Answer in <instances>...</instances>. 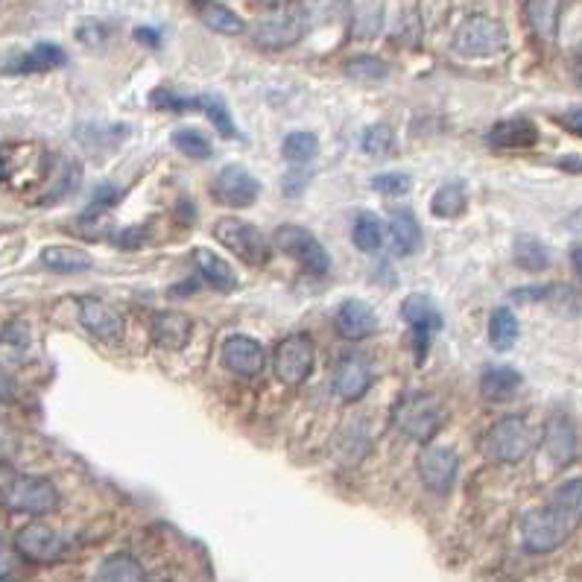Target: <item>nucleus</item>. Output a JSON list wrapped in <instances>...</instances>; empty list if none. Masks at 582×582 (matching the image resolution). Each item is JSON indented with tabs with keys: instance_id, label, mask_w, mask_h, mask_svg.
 Segmentation results:
<instances>
[{
	"instance_id": "43",
	"label": "nucleus",
	"mask_w": 582,
	"mask_h": 582,
	"mask_svg": "<svg viewBox=\"0 0 582 582\" xmlns=\"http://www.w3.org/2000/svg\"><path fill=\"white\" fill-rule=\"evenodd\" d=\"M559 167H562V170H568V173H582V158L565 156L562 161H559Z\"/></svg>"
},
{
	"instance_id": "39",
	"label": "nucleus",
	"mask_w": 582,
	"mask_h": 582,
	"mask_svg": "<svg viewBox=\"0 0 582 582\" xmlns=\"http://www.w3.org/2000/svg\"><path fill=\"white\" fill-rule=\"evenodd\" d=\"M147 229L144 226H126V229H120V232L109 234V240L115 243L117 249H123V252H135V249H141L144 243H147Z\"/></svg>"
},
{
	"instance_id": "44",
	"label": "nucleus",
	"mask_w": 582,
	"mask_h": 582,
	"mask_svg": "<svg viewBox=\"0 0 582 582\" xmlns=\"http://www.w3.org/2000/svg\"><path fill=\"white\" fill-rule=\"evenodd\" d=\"M12 389H15L12 378L0 372V401H9V398H12Z\"/></svg>"
},
{
	"instance_id": "29",
	"label": "nucleus",
	"mask_w": 582,
	"mask_h": 582,
	"mask_svg": "<svg viewBox=\"0 0 582 582\" xmlns=\"http://www.w3.org/2000/svg\"><path fill=\"white\" fill-rule=\"evenodd\" d=\"M199 18H202V24L208 30L223 33V36H240L246 30L243 18L234 15L232 9L223 6V3H205V6H199Z\"/></svg>"
},
{
	"instance_id": "32",
	"label": "nucleus",
	"mask_w": 582,
	"mask_h": 582,
	"mask_svg": "<svg viewBox=\"0 0 582 582\" xmlns=\"http://www.w3.org/2000/svg\"><path fill=\"white\" fill-rule=\"evenodd\" d=\"M281 156L290 164H308L319 156V138L308 129H296L281 141Z\"/></svg>"
},
{
	"instance_id": "15",
	"label": "nucleus",
	"mask_w": 582,
	"mask_h": 582,
	"mask_svg": "<svg viewBox=\"0 0 582 582\" xmlns=\"http://www.w3.org/2000/svg\"><path fill=\"white\" fill-rule=\"evenodd\" d=\"M457 468L460 460L451 448H427L425 454L419 457V474H422V483H425L430 492L436 495H445L454 480H457Z\"/></svg>"
},
{
	"instance_id": "35",
	"label": "nucleus",
	"mask_w": 582,
	"mask_h": 582,
	"mask_svg": "<svg viewBox=\"0 0 582 582\" xmlns=\"http://www.w3.org/2000/svg\"><path fill=\"white\" fill-rule=\"evenodd\" d=\"M173 147L182 153V156L196 158V161H205V158L211 156V144H208V138L199 132V129H176L173 132Z\"/></svg>"
},
{
	"instance_id": "18",
	"label": "nucleus",
	"mask_w": 582,
	"mask_h": 582,
	"mask_svg": "<svg viewBox=\"0 0 582 582\" xmlns=\"http://www.w3.org/2000/svg\"><path fill=\"white\" fill-rule=\"evenodd\" d=\"M489 144L501 153H515V150H530L539 144V129L527 117H509L489 129Z\"/></svg>"
},
{
	"instance_id": "2",
	"label": "nucleus",
	"mask_w": 582,
	"mask_h": 582,
	"mask_svg": "<svg viewBox=\"0 0 582 582\" xmlns=\"http://www.w3.org/2000/svg\"><path fill=\"white\" fill-rule=\"evenodd\" d=\"M0 506L18 515H50L59 509V489L36 474H0Z\"/></svg>"
},
{
	"instance_id": "7",
	"label": "nucleus",
	"mask_w": 582,
	"mask_h": 582,
	"mask_svg": "<svg viewBox=\"0 0 582 582\" xmlns=\"http://www.w3.org/2000/svg\"><path fill=\"white\" fill-rule=\"evenodd\" d=\"M272 246L278 252H284L287 258H293L302 270L311 272V275H325V272L331 270V258L322 249V243L308 229H302L296 223L278 226L275 234H272Z\"/></svg>"
},
{
	"instance_id": "20",
	"label": "nucleus",
	"mask_w": 582,
	"mask_h": 582,
	"mask_svg": "<svg viewBox=\"0 0 582 582\" xmlns=\"http://www.w3.org/2000/svg\"><path fill=\"white\" fill-rule=\"evenodd\" d=\"M544 448L556 466H568L577 457V430L574 422L562 413L550 416L544 425Z\"/></svg>"
},
{
	"instance_id": "6",
	"label": "nucleus",
	"mask_w": 582,
	"mask_h": 582,
	"mask_svg": "<svg viewBox=\"0 0 582 582\" xmlns=\"http://www.w3.org/2000/svg\"><path fill=\"white\" fill-rule=\"evenodd\" d=\"M442 422H445L442 404L433 395H425V392H413V395L401 398V404L395 410L398 430H404L416 442H430L439 433Z\"/></svg>"
},
{
	"instance_id": "31",
	"label": "nucleus",
	"mask_w": 582,
	"mask_h": 582,
	"mask_svg": "<svg viewBox=\"0 0 582 582\" xmlns=\"http://www.w3.org/2000/svg\"><path fill=\"white\" fill-rule=\"evenodd\" d=\"M518 340V319L509 308H495L489 319V343L495 351H509Z\"/></svg>"
},
{
	"instance_id": "34",
	"label": "nucleus",
	"mask_w": 582,
	"mask_h": 582,
	"mask_svg": "<svg viewBox=\"0 0 582 582\" xmlns=\"http://www.w3.org/2000/svg\"><path fill=\"white\" fill-rule=\"evenodd\" d=\"M199 109L208 115V120L214 123V132H220L223 138H237V126H234L232 115H229V109H226V103L220 100V97H214V94H202L199 97Z\"/></svg>"
},
{
	"instance_id": "3",
	"label": "nucleus",
	"mask_w": 582,
	"mask_h": 582,
	"mask_svg": "<svg viewBox=\"0 0 582 582\" xmlns=\"http://www.w3.org/2000/svg\"><path fill=\"white\" fill-rule=\"evenodd\" d=\"M214 240L220 243V246H226L232 255H237L243 264H249V267H264V264H270L272 258V243L267 240V234L261 232V229H255L252 223H246V220H237V217H220L217 223H214Z\"/></svg>"
},
{
	"instance_id": "8",
	"label": "nucleus",
	"mask_w": 582,
	"mask_h": 582,
	"mask_svg": "<svg viewBox=\"0 0 582 582\" xmlns=\"http://www.w3.org/2000/svg\"><path fill=\"white\" fill-rule=\"evenodd\" d=\"M313 343L308 334H290L272 351V372L284 387H302L313 372Z\"/></svg>"
},
{
	"instance_id": "41",
	"label": "nucleus",
	"mask_w": 582,
	"mask_h": 582,
	"mask_svg": "<svg viewBox=\"0 0 582 582\" xmlns=\"http://www.w3.org/2000/svg\"><path fill=\"white\" fill-rule=\"evenodd\" d=\"M115 199H117L115 188L103 185V188H97V194H94V208H109V205H115Z\"/></svg>"
},
{
	"instance_id": "14",
	"label": "nucleus",
	"mask_w": 582,
	"mask_h": 582,
	"mask_svg": "<svg viewBox=\"0 0 582 582\" xmlns=\"http://www.w3.org/2000/svg\"><path fill=\"white\" fill-rule=\"evenodd\" d=\"M223 363L240 378H258L267 369V351L249 334H232L223 343Z\"/></svg>"
},
{
	"instance_id": "5",
	"label": "nucleus",
	"mask_w": 582,
	"mask_h": 582,
	"mask_svg": "<svg viewBox=\"0 0 582 582\" xmlns=\"http://www.w3.org/2000/svg\"><path fill=\"white\" fill-rule=\"evenodd\" d=\"M308 30V15L302 6H278L267 12L258 24H255V44H261L264 50H284L293 47L296 41H302Z\"/></svg>"
},
{
	"instance_id": "22",
	"label": "nucleus",
	"mask_w": 582,
	"mask_h": 582,
	"mask_svg": "<svg viewBox=\"0 0 582 582\" xmlns=\"http://www.w3.org/2000/svg\"><path fill=\"white\" fill-rule=\"evenodd\" d=\"M521 372L512 366H489L480 375V395L492 404H504L509 398H515V392L521 389Z\"/></svg>"
},
{
	"instance_id": "38",
	"label": "nucleus",
	"mask_w": 582,
	"mask_h": 582,
	"mask_svg": "<svg viewBox=\"0 0 582 582\" xmlns=\"http://www.w3.org/2000/svg\"><path fill=\"white\" fill-rule=\"evenodd\" d=\"M363 150L369 153V156H384L392 150V132H389L387 126H372V129H366V135H363Z\"/></svg>"
},
{
	"instance_id": "4",
	"label": "nucleus",
	"mask_w": 582,
	"mask_h": 582,
	"mask_svg": "<svg viewBox=\"0 0 582 582\" xmlns=\"http://www.w3.org/2000/svg\"><path fill=\"white\" fill-rule=\"evenodd\" d=\"M506 47V30L501 21L489 15H471L454 33V50L466 59L498 56Z\"/></svg>"
},
{
	"instance_id": "46",
	"label": "nucleus",
	"mask_w": 582,
	"mask_h": 582,
	"mask_svg": "<svg viewBox=\"0 0 582 582\" xmlns=\"http://www.w3.org/2000/svg\"><path fill=\"white\" fill-rule=\"evenodd\" d=\"M135 36H138V41H147V44H153V47H156V44H158V33H156V30H144V27H141V30H138Z\"/></svg>"
},
{
	"instance_id": "26",
	"label": "nucleus",
	"mask_w": 582,
	"mask_h": 582,
	"mask_svg": "<svg viewBox=\"0 0 582 582\" xmlns=\"http://www.w3.org/2000/svg\"><path fill=\"white\" fill-rule=\"evenodd\" d=\"M94 582H147V574L132 553H112L100 562Z\"/></svg>"
},
{
	"instance_id": "24",
	"label": "nucleus",
	"mask_w": 582,
	"mask_h": 582,
	"mask_svg": "<svg viewBox=\"0 0 582 582\" xmlns=\"http://www.w3.org/2000/svg\"><path fill=\"white\" fill-rule=\"evenodd\" d=\"M387 229L389 240H392L398 255H413L422 246V226L413 217V211H407V208L404 211H392Z\"/></svg>"
},
{
	"instance_id": "23",
	"label": "nucleus",
	"mask_w": 582,
	"mask_h": 582,
	"mask_svg": "<svg viewBox=\"0 0 582 582\" xmlns=\"http://www.w3.org/2000/svg\"><path fill=\"white\" fill-rule=\"evenodd\" d=\"M559 12L562 0H524V15L536 39L553 41L559 33Z\"/></svg>"
},
{
	"instance_id": "28",
	"label": "nucleus",
	"mask_w": 582,
	"mask_h": 582,
	"mask_svg": "<svg viewBox=\"0 0 582 582\" xmlns=\"http://www.w3.org/2000/svg\"><path fill=\"white\" fill-rule=\"evenodd\" d=\"M466 202H468V191H466V182H448V185H442L433 199H430V211H433V217H439V220H454V217H460L463 211H466Z\"/></svg>"
},
{
	"instance_id": "11",
	"label": "nucleus",
	"mask_w": 582,
	"mask_h": 582,
	"mask_svg": "<svg viewBox=\"0 0 582 582\" xmlns=\"http://www.w3.org/2000/svg\"><path fill=\"white\" fill-rule=\"evenodd\" d=\"M401 316L410 325V337H413V351H416V363H422L430 349V337L433 331H439L442 325V313L436 308V302L425 293H410L401 302Z\"/></svg>"
},
{
	"instance_id": "9",
	"label": "nucleus",
	"mask_w": 582,
	"mask_h": 582,
	"mask_svg": "<svg viewBox=\"0 0 582 582\" xmlns=\"http://www.w3.org/2000/svg\"><path fill=\"white\" fill-rule=\"evenodd\" d=\"M486 454L495 463H521L533 451V430L524 419L506 416L486 433Z\"/></svg>"
},
{
	"instance_id": "21",
	"label": "nucleus",
	"mask_w": 582,
	"mask_h": 582,
	"mask_svg": "<svg viewBox=\"0 0 582 582\" xmlns=\"http://www.w3.org/2000/svg\"><path fill=\"white\" fill-rule=\"evenodd\" d=\"M194 264L196 272L214 287V290H220V293H232L237 290V284H240V278H237V272L232 270V264L226 261V258H220L214 249H196L194 252Z\"/></svg>"
},
{
	"instance_id": "10",
	"label": "nucleus",
	"mask_w": 582,
	"mask_h": 582,
	"mask_svg": "<svg viewBox=\"0 0 582 582\" xmlns=\"http://www.w3.org/2000/svg\"><path fill=\"white\" fill-rule=\"evenodd\" d=\"M15 550L21 553V559H27L33 565H50L68 553V539L59 530L33 521L15 533Z\"/></svg>"
},
{
	"instance_id": "45",
	"label": "nucleus",
	"mask_w": 582,
	"mask_h": 582,
	"mask_svg": "<svg viewBox=\"0 0 582 582\" xmlns=\"http://www.w3.org/2000/svg\"><path fill=\"white\" fill-rule=\"evenodd\" d=\"M571 264H574V272L580 275L582 281V246H574V249H571Z\"/></svg>"
},
{
	"instance_id": "40",
	"label": "nucleus",
	"mask_w": 582,
	"mask_h": 582,
	"mask_svg": "<svg viewBox=\"0 0 582 582\" xmlns=\"http://www.w3.org/2000/svg\"><path fill=\"white\" fill-rule=\"evenodd\" d=\"M556 123L562 129H568L571 135L582 138V106H574V109H565L562 115H556Z\"/></svg>"
},
{
	"instance_id": "33",
	"label": "nucleus",
	"mask_w": 582,
	"mask_h": 582,
	"mask_svg": "<svg viewBox=\"0 0 582 582\" xmlns=\"http://www.w3.org/2000/svg\"><path fill=\"white\" fill-rule=\"evenodd\" d=\"M354 246L360 249V252H366V255H372V252H378L381 249V243H384V223L378 220V214H369V211H363L357 220H354Z\"/></svg>"
},
{
	"instance_id": "1",
	"label": "nucleus",
	"mask_w": 582,
	"mask_h": 582,
	"mask_svg": "<svg viewBox=\"0 0 582 582\" xmlns=\"http://www.w3.org/2000/svg\"><path fill=\"white\" fill-rule=\"evenodd\" d=\"M582 521V477H571L556 492L550 501L533 512L524 515L521 521V542L530 553H550L580 527Z\"/></svg>"
},
{
	"instance_id": "36",
	"label": "nucleus",
	"mask_w": 582,
	"mask_h": 582,
	"mask_svg": "<svg viewBox=\"0 0 582 582\" xmlns=\"http://www.w3.org/2000/svg\"><path fill=\"white\" fill-rule=\"evenodd\" d=\"M389 65L378 56H354L346 65V77L357 79V82H378L387 79Z\"/></svg>"
},
{
	"instance_id": "13",
	"label": "nucleus",
	"mask_w": 582,
	"mask_h": 582,
	"mask_svg": "<svg viewBox=\"0 0 582 582\" xmlns=\"http://www.w3.org/2000/svg\"><path fill=\"white\" fill-rule=\"evenodd\" d=\"M77 313L82 328H85L91 337H97V340H103V343H117V340L123 337V316H120L109 302L94 299V296H82L77 305Z\"/></svg>"
},
{
	"instance_id": "30",
	"label": "nucleus",
	"mask_w": 582,
	"mask_h": 582,
	"mask_svg": "<svg viewBox=\"0 0 582 582\" xmlns=\"http://www.w3.org/2000/svg\"><path fill=\"white\" fill-rule=\"evenodd\" d=\"M515 264L527 272H542L550 267V252L542 240L530 237V234H521L515 240Z\"/></svg>"
},
{
	"instance_id": "47",
	"label": "nucleus",
	"mask_w": 582,
	"mask_h": 582,
	"mask_svg": "<svg viewBox=\"0 0 582 582\" xmlns=\"http://www.w3.org/2000/svg\"><path fill=\"white\" fill-rule=\"evenodd\" d=\"M568 226H571L574 232H582V208L580 211H574V214L568 217Z\"/></svg>"
},
{
	"instance_id": "12",
	"label": "nucleus",
	"mask_w": 582,
	"mask_h": 582,
	"mask_svg": "<svg viewBox=\"0 0 582 582\" xmlns=\"http://www.w3.org/2000/svg\"><path fill=\"white\" fill-rule=\"evenodd\" d=\"M261 194V182L240 164H229L217 173L211 196L226 208H249Z\"/></svg>"
},
{
	"instance_id": "16",
	"label": "nucleus",
	"mask_w": 582,
	"mask_h": 582,
	"mask_svg": "<svg viewBox=\"0 0 582 582\" xmlns=\"http://www.w3.org/2000/svg\"><path fill=\"white\" fill-rule=\"evenodd\" d=\"M372 387V369L369 363L360 357V354H346L340 357L337 369H334V392L343 398V401H360Z\"/></svg>"
},
{
	"instance_id": "42",
	"label": "nucleus",
	"mask_w": 582,
	"mask_h": 582,
	"mask_svg": "<svg viewBox=\"0 0 582 582\" xmlns=\"http://www.w3.org/2000/svg\"><path fill=\"white\" fill-rule=\"evenodd\" d=\"M308 185V179L302 176V173H290L287 179H284V194L287 196H296L302 188Z\"/></svg>"
},
{
	"instance_id": "17",
	"label": "nucleus",
	"mask_w": 582,
	"mask_h": 582,
	"mask_svg": "<svg viewBox=\"0 0 582 582\" xmlns=\"http://www.w3.org/2000/svg\"><path fill=\"white\" fill-rule=\"evenodd\" d=\"M150 337L158 349L182 351L194 337V319L179 311H158L150 325Z\"/></svg>"
},
{
	"instance_id": "27",
	"label": "nucleus",
	"mask_w": 582,
	"mask_h": 582,
	"mask_svg": "<svg viewBox=\"0 0 582 582\" xmlns=\"http://www.w3.org/2000/svg\"><path fill=\"white\" fill-rule=\"evenodd\" d=\"M65 65V50L59 44H36L30 53H24L15 65H9V74H44Z\"/></svg>"
},
{
	"instance_id": "25",
	"label": "nucleus",
	"mask_w": 582,
	"mask_h": 582,
	"mask_svg": "<svg viewBox=\"0 0 582 582\" xmlns=\"http://www.w3.org/2000/svg\"><path fill=\"white\" fill-rule=\"evenodd\" d=\"M41 264L47 270L62 272V275H77V272L94 267L91 255L85 249H77V246H44L41 249Z\"/></svg>"
},
{
	"instance_id": "37",
	"label": "nucleus",
	"mask_w": 582,
	"mask_h": 582,
	"mask_svg": "<svg viewBox=\"0 0 582 582\" xmlns=\"http://www.w3.org/2000/svg\"><path fill=\"white\" fill-rule=\"evenodd\" d=\"M372 188L384 196H404L410 191V176H407V173H395V170L378 173V176L372 179Z\"/></svg>"
},
{
	"instance_id": "19",
	"label": "nucleus",
	"mask_w": 582,
	"mask_h": 582,
	"mask_svg": "<svg viewBox=\"0 0 582 582\" xmlns=\"http://www.w3.org/2000/svg\"><path fill=\"white\" fill-rule=\"evenodd\" d=\"M334 328L346 340H363V337H372L378 331V316L363 299H349L337 308Z\"/></svg>"
}]
</instances>
